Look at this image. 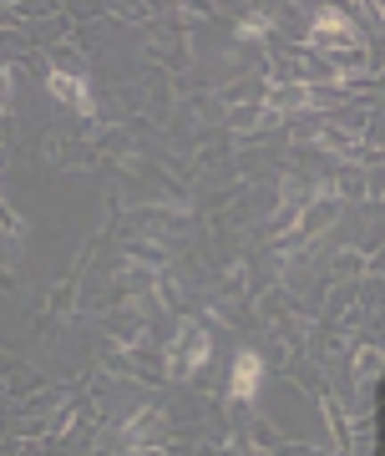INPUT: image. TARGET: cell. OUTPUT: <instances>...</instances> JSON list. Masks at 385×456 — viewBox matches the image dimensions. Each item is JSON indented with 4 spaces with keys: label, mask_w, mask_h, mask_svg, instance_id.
Here are the masks:
<instances>
[{
    "label": "cell",
    "mask_w": 385,
    "mask_h": 456,
    "mask_svg": "<svg viewBox=\"0 0 385 456\" xmlns=\"http://www.w3.org/2000/svg\"><path fill=\"white\" fill-rule=\"evenodd\" d=\"M46 86H51V97L61 102V107H71V112H92V92H86L81 77H71V71H51Z\"/></svg>",
    "instance_id": "2"
},
{
    "label": "cell",
    "mask_w": 385,
    "mask_h": 456,
    "mask_svg": "<svg viewBox=\"0 0 385 456\" xmlns=\"http://www.w3.org/2000/svg\"><path fill=\"white\" fill-rule=\"evenodd\" d=\"M309 41H315V46H330V41H355L350 16H345V11H324V16L315 20V31H309Z\"/></svg>",
    "instance_id": "3"
},
{
    "label": "cell",
    "mask_w": 385,
    "mask_h": 456,
    "mask_svg": "<svg viewBox=\"0 0 385 456\" xmlns=\"http://www.w3.org/2000/svg\"><path fill=\"white\" fill-rule=\"evenodd\" d=\"M258 391H264V360H258L254 350H239V355H233V380H228V395H233V401H254Z\"/></svg>",
    "instance_id": "1"
}]
</instances>
